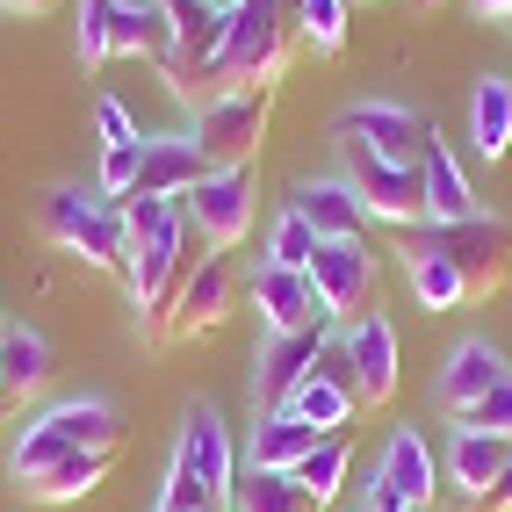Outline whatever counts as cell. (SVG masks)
<instances>
[{
	"mask_svg": "<svg viewBox=\"0 0 512 512\" xmlns=\"http://www.w3.org/2000/svg\"><path fill=\"white\" fill-rule=\"evenodd\" d=\"M224 505H231V512H325V505H318V498L289 476V469H246V476L231 484V498H224Z\"/></svg>",
	"mask_w": 512,
	"mask_h": 512,
	"instance_id": "cell-27",
	"label": "cell"
},
{
	"mask_svg": "<svg viewBox=\"0 0 512 512\" xmlns=\"http://www.w3.org/2000/svg\"><path fill=\"white\" fill-rule=\"evenodd\" d=\"M267 116H275V87H231L217 101L195 109V145L210 166H253L260 138H267Z\"/></svg>",
	"mask_w": 512,
	"mask_h": 512,
	"instance_id": "cell-6",
	"label": "cell"
},
{
	"mask_svg": "<svg viewBox=\"0 0 512 512\" xmlns=\"http://www.w3.org/2000/svg\"><path fill=\"white\" fill-rule=\"evenodd\" d=\"M0 8H8V15H44L51 0H0Z\"/></svg>",
	"mask_w": 512,
	"mask_h": 512,
	"instance_id": "cell-39",
	"label": "cell"
},
{
	"mask_svg": "<svg viewBox=\"0 0 512 512\" xmlns=\"http://www.w3.org/2000/svg\"><path fill=\"white\" fill-rule=\"evenodd\" d=\"M375 476H383V484H397L419 512L440 498V462H433V448H426L419 426H397V433H390V448H383V462H375Z\"/></svg>",
	"mask_w": 512,
	"mask_h": 512,
	"instance_id": "cell-21",
	"label": "cell"
},
{
	"mask_svg": "<svg viewBox=\"0 0 512 512\" xmlns=\"http://www.w3.org/2000/svg\"><path fill=\"white\" fill-rule=\"evenodd\" d=\"M138 166H145V138H138V145H101V174H94V188L109 195V202H123L130 188H138Z\"/></svg>",
	"mask_w": 512,
	"mask_h": 512,
	"instance_id": "cell-33",
	"label": "cell"
},
{
	"mask_svg": "<svg viewBox=\"0 0 512 512\" xmlns=\"http://www.w3.org/2000/svg\"><path fill=\"white\" fill-rule=\"evenodd\" d=\"M347 361H354V397L361 404H390L397 397V325L383 311L347 325Z\"/></svg>",
	"mask_w": 512,
	"mask_h": 512,
	"instance_id": "cell-16",
	"label": "cell"
},
{
	"mask_svg": "<svg viewBox=\"0 0 512 512\" xmlns=\"http://www.w3.org/2000/svg\"><path fill=\"white\" fill-rule=\"evenodd\" d=\"M476 15H491V22H512V0H476Z\"/></svg>",
	"mask_w": 512,
	"mask_h": 512,
	"instance_id": "cell-38",
	"label": "cell"
},
{
	"mask_svg": "<svg viewBox=\"0 0 512 512\" xmlns=\"http://www.w3.org/2000/svg\"><path fill=\"white\" fill-rule=\"evenodd\" d=\"M109 469H116V455H101V448H73V455H58V462H44V469L15 476V484H22V498H37V505H80V498H87Z\"/></svg>",
	"mask_w": 512,
	"mask_h": 512,
	"instance_id": "cell-19",
	"label": "cell"
},
{
	"mask_svg": "<svg viewBox=\"0 0 512 512\" xmlns=\"http://www.w3.org/2000/svg\"><path fill=\"white\" fill-rule=\"evenodd\" d=\"M505 462H512V440L476 433V426H455V440H448V476L462 484V498H484V491L498 484Z\"/></svg>",
	"mask_w": 512,
	"mask_h": 512,
	"instance_id": "cell-25",
	"label": "cell"
},
{
	"mask_svg": "<svg viewBox=\"0 0 512 512\" xmlns=\"http://www.w3.org/2000/svg\"><path fill=\"white\" fill-rule=\"evenodd\" d=\"M195 275V231L181 202H152V195H130L123 202V282L130 303L152 318V332L166 339V311H174L181 282Z\"/></svg>",
	"mask_w": 512,
	"mask_h": 512,
	"instance_id": "cell-1",
	"label": "cell"
},
{
	"mask_svg": "<svg viewBox=\"0 0 512 512\" xmlns=\"http://www.w3.org/2000/svg\"><path fill=\"white\" fill-rule=\"evenodd\" d=\"M109 15L116 0H73V44L87 65H109Z\"/></svg>",
	"mask_w": 512,
	"mask_h": 512,
	"instance_id": "cell-32",
	"label": "cell"
},
{
	"mask_svg": "<svg viewBox=\"0 0 512 512\" xmlns=\"http://www.w3.org/2000/svg\"><path fill=\"white\" fill-rule=\"evenodd\" d=\"M419 238L462 267L469 296H484V289H498V282L512 275V224L491 217V210H476V217H462V224H419Z\"/></svg>",
	"mask_w": 512,
	"mask_h": 512,
	"instance_id": "cell-7",
	"label": "cell"
},
{
	"mask_svg": "<svg viewBox=\"0 0 512 512\" xmlns=\"http://www.w3.org/2000/svg\"><path fill=\"white\" fill-rule=\"evenodd\" d=\"M325 339H332V332H267V347H260V361H253V404H260V419L282 412V404L311 383Z\"/></svg>",
	"mask_w": 512,
	"mask_h": 512,
	"instance_id": "cell-11",
	"label": "cell"
},
{
	"mask_svg": "<svg viewBox=\"0 0 512 512\" xmlns=\"http://www.w3.org/2000/svg\"><path fill=\"white\" fill-rule=\"evenodd\" d=\"M404 275H412V296L426 303V311H462V303H469L462 267L448 253H433L419 231H404Z\"/></svg>",
	"mask_w": 512,
	"mask_h": 512,
	"instance_id": "cell-23",
	"label": "cell"
},
{
	"mask_svg": "<svg viewBox=\"0 0 512 512\" xmlns=\"http://www.w3.org/2000/svg\"><path fill=\"white\" fill-rule=\"evenodd\" d=\"M296 37H311V51L347 44V0H296Z\"/></svg>",
	"mask_w": 512,
	"mask_h": 512,
	"instance_id": "cell-31",
	"label": "cell"
},
{
	"mask_svg": "<svg viewBox=\"0 0 512 512\" xmlns=\"http://www.w3.org/2000/svg\"><path fill=\"white\" fill-rule=\"evenodd\" d=\"M347 469H354V448H347V440H339V433H325L318 448H311V455H303V462L289 469V476H296V484L311 491L318 505H332L339 491H347Z\"/></svg>",
	"mask_w": 512,
	"mask_h": 512,
	"instance_id": "cell-29",
	"label": "cell"
},
{
	"mask_svg": "<svg viewBox=\"0 0 512 512\" xmlns=\"http://www.w3.org/2000/svg\"><path fill=\"white\" fill-rule=\"evenodd\" d=\"M0 325H8V318H0Z\"/></svg>",
	"mask_w": 512,
	"mask_h": 512,
	"instance_id": "cell-43",
	"label": "cell"
},
{
	"mask_svg": "<svg viewBox=\"0 0 512 512\" xmlns=\"http://www.w3.org/2000/svg\"><path fill=\"white\" fill-rule=\"evenodd\" d=\"M0 332H8V325H0Z\"/></svg>",
	"mask_w": 512,
	"mask_h": 512,
	"instance_id": "cell-44",
	"label": "cell"
},
{
	"mask_svg": "<svg viewBox=\"0 0 512 512\" xmlns=\"http://www.w3.org/2000/svg\"><path fill=\"white\" fill-rule=\"evenodd\" d=\"M94 123H101V145H138V123H130V109H123L116 94H101Z\"/></svg>",
	"mask_w": 512,
	"mask_h": 512,
	"instance_id": "cell-35",
	"label": "cell"
},
{
	"mask_svg": "<svg viewBox=\"0 0 512 512\" xmlns=\"http://www.w3.org/2000/svg\"><path fill=\"white\" fill-rule=\"evenodd\" d=\"M51 368H58V354H51V339L37 325H8L0 332V404H8V412L29 404V397H44Z\"/></svg>",
	"mask_w": 512,
	"mask_h": 512,
	"instance_id": "cell-18",
	"label": "cell"
},
{
	"mask_svg": "<svg viewBox=\"0 0 512 512\" xmlns=\"http://www.w3.org/2000/svg\"><path fill=\"white\" fill-rule=\"evenodd\" d=\"M188 210V231L202 238L210 253H231L253 238V217H260V188H253V166H210L195 181V195L181 202Z\"/></svg>",
	"mask_w": 512,
	"mask_h": 512,
	"instance_id": "cell-5",
	"label": "cell"
},
{
	"mask_svg": "<svg viewBox=\"0 0 512 512\" xmlns=\"http://www.w3.org/2000/svg\"><path fill=\"white\" fill-rule=\"evenodd\" d=\"M174 469H188L195 484H210L217 498H231V484H238V455H231V433H224V419H217V404H188Z\"/></svg>",
	"mask_w": 512,
	"mask_h": 512,
	"instance_id": "cell-14",
	"label": "cell"
},
{
	"mask_svg": "<svg viewBox=\"0 0 512 512\" xmlns=\"http://www.w3.org/2000/svg\"><path fill=\"white\" fill-rule=\"evenodd\" d=\"M361 512H419V505L404 498L397 484H383V476H368V505H361Z\"/></svg>",
	"mask_w": 512,
	"mask_h": 512,
	"instance_id": "cell-36",
	"label": "cell"
},
{
	"mask_svg": "<svg viewBox=\"0 0 512 512\" xmlns=\"http://www.w3.org/2000/svg\"><path fill=\"white\" fill-rule=\"evenodd\" d=\"M469 145L484 159L512 152V80H498V73L476 80V94H469Z\"/></svg>",
	"mask_w": 512,
	"mask_h": 512,
	"instance_id": "cell-26",
	"label": "cell"
},
{
	"mask_svg": "<svg viewBox=\"0 0 512 512\" xmlns=\"http://www.w3.org/2000/svg\"><path fill=\"white\" fill-rule=\"evenodd\" d=\"M318 253H325V238L311 231V217H303V210H282L275 231H267V260L289 267V275H311V260H318Z\"/></svg>",
	"mask_w": 512,
	"mask_h": 512,
	"instance_id": "cell-30",
	"label": "cell"
},
{
	"mask_svg": "<svg viewBox=\"0 0 512 512\" xmlns=\"http://www.w3.org/2000/svg\"><path fill=\"white\" fill-rule=\"evenodd\" d=\"M419 174H426V202H433V224H462V217H476V195H469V174H462V159L448 152V138H440V130H426Z\"/></svg>",
	"mask_w": 512,
	"mask_h": 512,
	"instance_id": "cell-22",
	"label": "cell"
},
{
	"mask_svg": "<svg viewBox=\"0 0 512 512\" xmlns=\"http://www.w3.org/2000/svg\"><path fill=\"white\" fill-rule=\"evenodd\" d=\"M354 166V195H361V210L375 224H397V231H419L433 224V202H426V174L419 166H390V159H375L361 145H339Z\"/></svg>",
	"mask_w": 512,
	"mask_h": 512,
	"instance_id": "cell-8",
	"label": "cell"
},
{
	"mask_svg": "<svg viewBox=\"0 0 512 512\" xmlns=\"http://www.w3.org/2000/svg\"><path fill=\"white\" fill-rule=\"evenodd\" d=\"M73 448H101V455L123 448V419H116L109 397H58V404H44V412L22 426L8 469L29 476V469H44V462H58V455H73Z\"/></svg>",
	"mask_w": 512,
	"mask_h": 512,
	"instance_id": "cell-3",
	"label": "cell"
},
{
	"mask_svg": "<svg viewBox=\"0 0 512 512\" xmlns=\"http://www.w3.org/2000/svg\"><path fill=\"white\" fill-rule=\"evenodd\" d=\"M426 130H433V123H419L404 101H354V109L332 116V138H339V145H361V152L390 159V166H419Z\"/></svg>",
	"mask_w": 512,
	"mask_h": 512,
	"instance_id": "cell-9",
	"label": "cell"
},
{
	"mask_svg": "<svg viewBox=\"0 0 512 512\" xmlns=\"http://www.w3.org/2000/svg\"><path fill=\"white\" fill-rule=\"evenodd\" d=\"M462 426H476V433H498V440H512V375H505V383L484 397V404H476V412L462 419Z\"/></svg>",
	"mask_w": 512,
	"mask_h": 512,
	"instance_id": "cell-34",
	"label": "cell"
},
{
	"mask_svg": "<svg viewBox=\"0 0 512 512\" xmlns=\"http://www.w3.org/2000/svg\"><path fill=\"white\" fill-rule=\"evenodd\" d=\"M318 440H325L318 426H303V419H289V412H267V419L253 426V462H246V469H296Z\"/></svg>",
	"mask_w": 512,
	"mask_h": 512,
	"instance_id": "cell-28",
	"label": "cell"
},
{
	"mask_svg": "<svg viewBox=\"0 0 512 512\" xmlns=\"http://www.w3.org/2000/svg\"><path fill=\"white\" fill-rule=\"evenodd\" d=\"M0 419H8V404H0Z\"/></svg>",
	"mask_w": 512,
	"mask_h": 512,
	"instance_id": "cell-41",
	"label": "cell"
},
{
	"mask_svg": "<svg viewBox=\"0 0 512 512\" xmlns=\"http://www.w3.org/2000/svg\"><path fill=\"white\" fill-rule=\"evenodd\" d=\"M426 8H440V0H426Z\"/></svg>",
	"mask_w": 512,
	"mask_h": 512,
	"instance_id": "cell-42",
	"label": "cell"
},
{
	"mask_svg": "<svg viewBox=\"0 0 512 512\" xmlns=\"http://www.w3.org/2000/svg\"><path fill=\"white\" fill-rule=\"evenodd\" d=\"M505 354L491 347V339H462V347L448 354V361H440V383H433V397H440V412H448L455 426L476 412V404H484L498 383H505Z\"/></svg>",
	"mask_w": 512,
	"mask_h": 512,
	"instance_id": "cell-13",
	"label": "cell"
},
{
	"mask_svg": "<svg viewBox=\"0 0 512 512\" xmlns=\"http://www.w3.org/2000/svg\"><path fill=\"white\" fill-rule=\"evenodd\" d=\"M289 210L311 217V231L325 238V246H339V238H368V210H361L354 181H303Z\"/></svg>",
	"mask_w": 512,
	"mask_h": 512,
	"instance_id": "cell-20",
	"label": "cell"
},
{
	"mask_svg": "<svg viewBox=\"0 0 512 512\" xmlns=\"http://www.w3.org/2000/svg\"><path fill=\"white\" fill-rule=\"evenodd\" d=\"M469 512H512V462L498 469V484H491L484 498H469Z\"/></svg>",
	"mask_w": 512,
	"mask_h": 512,
	"instance_id": "cell-37",
	"label": "cell"
},
{
	"mask_svg": "<svg viewBox=\"0 0 512 512\" xmlns=\"http://www.w3.org/2000/svg\"><path fill=\"white\" fill-rule=\"evenodd\" d=\"M231 296H238L231 260H224V253H202V260H195V275H188V282H181V296H174V311H166V339H188V332L224 325Z\"/></svg>",
	"mask_w": 512,
	"mask_h": 512,
	"instance_id": "cell-15",
	"label": "cell"
},
{
	"mask_svg": "<svg viewBox=\"0 0 512 512\" xmlns=\"http://www.w3.org/2000/svg\"><path fill=\"white\" fill-rule=\"evenodd\" d=\"M202 8H224V15H231V8H238V0H202Z\"/></svg>",
	"mask_w": 512,
	"mask_h": 512,
	"instance_id": "cell-40",
	"label": "cell"
},
{
	"mask_svg": "<svg viewBox=\"0 0 512 512\" xmlns=\"http://www.w3.org/2000/svg\"><path fill=\"white\" fill-rule=\"evenodd\" d=\"M37 224H44L51 246L73 253L80 267H109V275H123V202H109L101 188H51Z\"/></svg>",
	"mask_w": 512,
	"mask_h": 512,
	"instance_id": "cell-4",
	"label": "cell"
},
{
	"mask_svg": "<svg viewBox=\"0 0 512 512\" xmlns=\"http://www.w3.org/2000/svg\"><path fill=\"white\" fill-rule=\"evenodd\" d=\"M253 311H260L267 332H332V311L311 289V275H289V267H275V260L253 267Z\"/></svg>",
	"mask_w": 512,
	"mask_h": 512,
	"instance_id": "cell-12",
	"label": "cell"
},
{
	"mask_svg": "<svg viewBox=\"0 0 512 512\" xmlns=\"http://www.w3.org/2000/svg\"><path fill=\"white\" fill-rule=\"evenodd\" d=\"M311 289L325 296V311L332 325L339 318H375V296H383V275H375V253H368V238H339V246H325L311 260Z\"/></svg>",
	"mask_w": 512,
	"mask_h": 512,
	"instance_id": "cell-10",
	"label": "cell"
},
{
	"mask_svg": "<svg viewBox=\"0 0 512 512\" xmlns=\"http://www.w3.org/2000/svg\"><path fill=\"white\" fill-rule=\"evenodd\" d=\"M166 22H174V58L188 73H210L224 51V8H202V0H159Z\"/></svg>",
	"mask_w": 512,
	"mask_h": 512,
	"instance_id": "cell-24",
	"label": "cell"
},
{
	"mask_svg": "<svg viewBox=\"0 0 512 512\" xmlns=\"http://www.w3.org/2000/svg\"><path fill=\"white\" fill-rule=\"evenodd\" d=\"M202 174H210V159H202V145H195V138H145V166H138V188H130V195L188 202ZM130 195H123V202H130Z\"/></svg>",
	"mask_w": 512,
	"mask_h": 512,
	"instance_id": "cell-17",
	"label": "cell"
},
{
	"mask_svg": "<svg viewBox=\"0 0 512 512\" xmlns=\"http://www.w3.org/2000/svg\"><path fill=\"white\" fill-rule=\"evenodd\" d=\"M296 44V0H238L224 15V51H217V87H275Z\"/></svg>",
	"mask_w": 512,
	"mask_h": 512,
	"instance_id": "cell-2",
	"label": "cell"
}]
</instances>
